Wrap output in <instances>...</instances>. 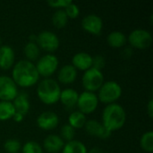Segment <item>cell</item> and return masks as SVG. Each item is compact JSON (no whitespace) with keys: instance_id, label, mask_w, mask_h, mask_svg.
Segmentation results:
<instances>
[{"instance_id":"obj_1","label":"cell","mask_w":153,"mask_h":153,"mask_svg":"<svg viewBox=\"0 0 153 153\" xmlns=\"http://www.w3.org/2000/svg\"><path fill=\"white\" fill-rule=\"evenodd\" d=\"M12 79L17 86L29 88L35 85L39 79L35 64L26 59L15 63L12 70Z\"/></svg>"},{"instance_id":"obj_2","label":"cell","mask_w":153,"mask_h":153,"mask_svg":"<svg viewBox=\"0 0 153 153\" xmlns=\"http://www.w3.org/2000/svg\"><path fill=\"white\" fill-rule=\"evenodd\" d=\"M102 125L109 131L115 132L121 129L126 121L125 108L118 103L107 105L102 111Z\"/></svg>"},{"instance_id":"obj_3","label":"cell","mask_w":153,"mask_h":153,"mask_svg":"<svg viewBox=\"0 0 153 153\" xmlns=\"http://www.w3.org/2000/svg\"><path fill=\"white\" fill-rule=\"evenodd\" d=\"M61 88L58 82L52 78L41 80L37 87V95L41 102L46 105H53L59 101Z\"/></svg>"},{"instance_id":"obj_4","label":"cell","mask_w":153,"mask_h":153,"mask_svg":"<svg viewBox=\"0 0 153 153\" xmlns=\"http://www.w3.org/2000/svg\"><path fill=\"white\" fill-rule=\"evenodd\" d=\"M122 95V88L119 83L115 81L104 82L101 87L98 91L99 101L107 105L117 103V100Z\"/></svg>"},{"instance_id":"obj_5","label":"cell","mask_w":153,"mask_h":153,"mask_svg":"<svg viewBox=\"0 0 153 153\" xmlns=\"http://www.w3.org/2000/svg\"><path fill=\"white\" fill-rule=\"evenodd\" d=\"M82 83L86 91L95 92L99 91V89L104 83L103 73L100 70L91 67L83 73Z\"/></svg>"},{"instance_id":"obj_6","label":"cell","mask_w":153,"mask_h":153,"mask_svg":"<svg viewBox=\"0 0 153 153\" xmlns=\"http://www.w3.org/2000/svg\"><path fill=\"white\" fill-rule=\"evenodd\" d=\"M58 58L53 54H46L39 57L37 61L36 68L39 75L49 78L58 68Z\"/></svg>"},{"instance_id":"obj_7","label":"cell","mask_w":153,"mask_h":153,"mask_svg":"<svg viewBox=\"0 0 153 153\" xmlns=\"http://www.w3.org/2000/svg\"><path fill=\"white\" fill-rule=\"evenodd\" d=\"M36 43L39 48L49 52L56 51L60 46V40L58 36L50 30H42L37 35Z\"/></svg>"},{"instance_id":"obj_8","label":"cell","mask_w":153,"mask_h":153,"mask_svg":"<svg viewBox=\"0 0 153 153\" xmlns=\"http://www.w3.org/2000/svg\"><path fill=\"white\" fill-rule=\"evenodd\" d=\"M127 40L132 47L139 49H145L152 45V35L149 30L144 29H135L129 34Z\"/></svg>"},{"instance_id":"obj_9","label":"cell","mask_w":153,"mask_h":153,"mask_svg":"<svg viewBox=\"0 0 153 153\" xmlns=\"http://www.w3.org/2000/svg\"><path fill=\"white\" fill-rule=\"evenodd\" d=\"M99 99L95 92L83 91L79 94L76 106L78 107V111L84 115L91 114L94 112L99 105Z\"/></svg>"},{"instance_id":"obj_10","label":"cell","mask_w":153,"mask_h":153,"mask_svg":"<svg viewBox=\"0 0 153 153\" xmlns=\"http://www.w3.org/2000/svg\"><path fill=\"white\" fill-rule=\"evenodd\" d=\"M18 87L7 75H0V100L2 101H13L18 95Z\"/></svg>"},{"instance_id":"obj_11","label":"cell","mask_w":153,"mask_h":153,"mask_svg":"<svg viewBox=\"0 0 153 153\" xmlns=\"http://www.w3.org/2000/svg\"><path fill=\"white\" fill-rule=\"evenodd\" d=\"M86 133L92 136L97 137L99 139H108L111 136V132H109L103 125L102 123L95 120V119H90L87 120L85 126H84Z\"/></svg>"},{"instance_id":"obj_12","label":"cell","mask_w":153,"mask_h":153,"mask_svg":"<svg viewBox=\"0 0 153 153\" xmlns=\"http://www.w3.org/2000/svg\"><path fill=\"white\" fill-rule=\"evenodd\" d=\"M82 29L93 35H100L103 29V22L102 19L94 13L88 14L83 17L82 21Z\"/></svg>"},{"instance_id":"obj_13","label":"cell","mask_w":153,"mask_h":153,"mask_svg":"<svg viewBox=\"0 0 153 153\" xmlns=\"http://www.w3.org/2000/svg\"><path fill=\"white\" fill-rule=\"evenodd\" d=\"M59 124L58 116L52 111H44L37 117L38 126L44 131L55 129Z\"/></svg>"},{"instance_id":"obj_14","label":"cell","mask_w":153,"mask_h":153,"mask_svg":"<svg viewBox=\"0 0 153 153\" xmlns=\"http://www.w3.org/2000/svg\"><path fill=\"white\" fill-rule=\"evenodd\" d=\"M15 54L14 50L9 45H2L0 47V68L8 70L14 65Z\"/></svg>"},{"instance_id":"obj_15","label":"cell","mask_w":153,"mask_h":153,"mask_svg":"<svg viewBox=\"0 0 153 153\" xmlns=\"http://www.w3.org/2000/svg\"><path fill=\"white\" fill-rule=\"evenodd\" d=\"M76 70L86 71L92 67V56L86 52H79L76 53L72 58L71 64Z\"/></svg>"},{"instance_id":"obj_16","label":"cell","mask_w":153,"mask_h":153,"mask_svg":"<svg viewBox=\"0 0 153 153\" xmlns=\"http://www.w3.org/2000/svg\"><path fill=\"white\" fill-rule=\"evenodd\" d=\"M65 142L57 134H49L43 141V149L49 153H57L62 151Z\"/></svg>"},{"instance_id":"obj_17","label":"cell","mask_w":153,"mask_h":153,"mask_svg":"<svg viewBox=\"0 0 153 153\" xmlns=\"http://www.w3.org/2000/svg\"><path fill=\"white\" fill-rule=\"evenodd\" d=\"M77 78V70L72 65H63L57 72V79L63 84L73 83Z\"/></svg>"},{"instance_id":"obj_18","label":"cell","mask_w":153,"mask_h":153,"mask_svg":"<svg viewBox=\"0 0 153 153\" xmlns=\"http://www.w3.org/2000/svg\"><path fill=\"white\" fill-rule=\"evenodd\" d=\"M14 109L17 113L22 115L23 117L30 111V103L29 100V96L26 92H19L16 98L12 101Z\"/></svg>"},{"instance_id":"obj_19","label":"cell","mask_w":153,"mask_h":153,"mask_svg":"<svg viewBox=\"0 0 153 153\" xmlns=\"http://www.w3.org/2000/svg\"><path fill=\"white\" fill-rule=\"evenodd\" d=\"M79 93L72 88H66L61 91L59 100L66 108H73L76 106Z\"/></svg>"},{"instance_id":"obj_20","label":"cell","mask_w":153,"mask_h":153,"mask_svg":"<svg viewBox=\"0 0 153 153\" xmlns=\"http://www.w3.org/2000/svg\"><path fill=\"white\" fill-rule=\"evenodd\" d=\"M107 41L108 45L112 48H119L126 45L127 38L125 33L119 30H114L110 32L107 37Z\"/></svg>"},{"instance_id":"obj_21","label":"cell","mask_w":153,"mask_h":153,"mask_svg":"<svg viewBox=\"0 0 153 153\" xmlns=\"http://www.w3.org/2000/svg\"><path fill=\"white\" fill-rule=\"evenodd\" d=\"M23 54L26 56V60L33 62L39 59L40 55V48L36 42L28 41L23 48Z\"/></svg>"},{"instance_id":"obj_22","label":"cell","mask_w":153,"mask_h":153,"mask_svg":"<svg viewBox=\"0 0 153 153\" xmlns=\"http://www.w3.org/2000/svg\"><path fill=\"white\" fill-rule=\"evenodd\" d=\"M62 153H88L87 147L78 140H73L65 143Z\"/></svg>"},{"instance_id":"obj_23","label":"cell","mask_w":153,"mask_h":153,"mask_svg":"<svg viewBox=\"0 0 153 153\" xmlns=\"http://www.w3.org/2000/svg\"><path fill=\"white\" fill-rule=\"evenodd\" d=\"M86 122V116L80 111L72 112L68 117V125H70L74 129H80L84 127Z\"/></svg>"},{"instance_id":"obj_24","label":"cell","mask_w":153,"mask_h":153,"mask_svg":"<svg viewBox=\"0 0 153 153\" xmlns=\"http://www.w3.org/2000/svg\"><path fill=\"white\" fill-rule=\"evenodd\" d=\"M15 109L11 101H0V120L5 121L13 117L15 114Z\"/></svg>"},{"instance_id":"obj_25","label":"cell","mask_w":153,"mask_h":153,"mask_svg":"<svg viewBox=\"0 0 153 153\" xmlns=\"http://www.w3.org/2000/svg\"><path fill=\"white\" fill-rule=\"evenodd\" d=\"M52 24L57 28V29H62L64 28L68 22V17L64 11V9H57L52 15L51 18Z\"/></svg>"},{"instance_id":"obj_26","label":"cell","mask_w":153,"mask_h":153,"mask_svg":"<svg viewBox=\"0 0 153 153\" xmlns=\"http://www.w3.org/2000/svg\"><path fill=\"white\" fill-rule=\"evenodd\" d=\"M140 145L142 149L146 152L152 153L153 152V132L148 131L144 133L140 140Z\"/></svg>"},{"instance_id":"obj_27","label":"cell","mask_w":153,"mask_h":153,"mask_svg":"<svg viewBox=\"0 0 153 153\" xmlns=\"http://www.w3.org/2000/svg\"><path fill=\"white\" fill-rule=\"evenodd\" d=\"M74 135H75V129H74L70 125L65 124L61 127L60 130V137L63 139V141L65 142H70L74 140Z\"/></svg>"},{"instance_id":"obj_28","label":"cell","mask_w":153,"mask_h":153,"mask_svg":"<svg viewBox=\"0 0 153 153\" xmlns=\"http://www.w3.org/2000/svg\"><path fill=\"white\" fill-rule=\"evenodd\" d=\"M22 153H43V148L35 141H29L22 147Z\"/></svg>"},{"instance_id":"obj_29","label":"cell","mask_w":153,"mask_h":153,"mask_svg":"<svg viewBox=\"0 0 153 153\" xmlns=\"http://www.w3.org/2000/svg\"><path fill=\"white\" fill-rule=\"evenodd\" d=\"M4 148L7 153H18L21 150V143L17 139H8L4 143Z\"/></svg>"},{"instance_id":"obj_30","label":"cell","mask_w":153,"mask_h":153,"mask_svg":"<svg viewBox=\"0 0 153 153\" xmlns=\"http://www.w3.org/2000/svg\"><path fill=\"white\" fill-rule=\"evenodd\" d=\"M64 11L65 12L67 17L68 18H72V19L78 17L79 14H80V8H79V6L76 4L73 3V2H71L66 7H65Z\"/></svg>"},{"instance_id":"obj_31","label":"cell","mask_w":153,"mask_h":153,"mask_svg":"<svg viewBox=\"0 0 153 153\" xmlns=\"http://www.w3.org/2000/svg\"><path fill=\"white\" fill-rule=\"evenodd\" d=\"M106 65V61L103 56L101 55H97L95 56H92V67L98 70H100L104 68Z\"/></svg>"},{"instance_id":"obj_32","label":"cell","mask_w":153,"mask_h":153,"mask_svg":"<svg viewBox=\"0 0 153 153\" xmlns=\"http://www.w3.org/2000/svg\"><path fill=\"white\" fill-rule=\"evenodd\" d=\"M72 1L70 0H57V1H48V4L51 7H55L57 9H62L66 7Z\"/></svg>"},{"instance_id":"obj_33","label":"cell","mask_w":153,"mask_h":153,"mask_svg":"<svg viewBox=\"0 0 153 153\" xmlns=\"http://www.w3.org/2000/svg\"><path fill=\"white\" fill-rule=\"evenodd\" d=\"M147 113L149 115V117L151 118H152L153 117V100H151L148 103V106H147Z\"/></svg>"},{"instance_id":"obj_34","label":"cell","mask_w":153,"mask_h":153,"mask_svg":"<svg viewBox=\"0 0 153 153\" xmlns=\"http://www.w3.org/2000/svg\"><path fill=\"white\" fill-rule=\"evenodd\" d=\"M23 118H24V117H23L22 115H21V114H19V113H17V112H15L14 116L13 117V119L15 122H17V123L22 122V121L23 120Z\"/></svg>"},{"instance_id":"obj_35","label":"cell","mask_w":153,"mask_h":153,"mask_svg":"<svg viewBox=\"0 0 153 153\" xmlns=\"http://www.w3.org/2000/svg\"><path fill=\"white\" fill-rule=\"evenodd\" d=\"M88 153H104L103 152V151L100 149V148H99V147H93L92 149H91Z\"/></svg>"},{"instance_id":"obj_36","label":"cell","mask_w":153,"mask_h":153,"mask_svg":"<svg viewBox=\"0 0 153 153\" xmlns=\"http://www.w3.org/2000/svg\"><path fill=\"white\" fill-rule=\"evenodd\" d=\"M2 46V39H1V38H0V47Z\"/></svg>"}]
</instances>
